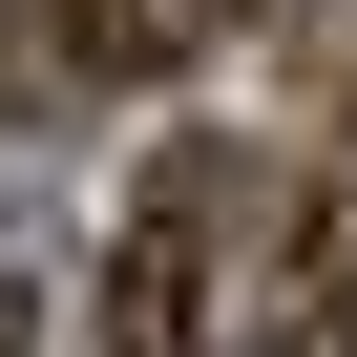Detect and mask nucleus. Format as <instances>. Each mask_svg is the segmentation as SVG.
Instances as JSON below:
<instances>
[{"instance_id":"f257e3e1","label":"nucleus","mask_w":357,"mask_h":357,"mask_svg":"<svg viewBox=\"0 0 357 357\" xmlns=\"http://www.w3.org/2000/svg\"><path fill=\"white\" fill-rule=\"evenodd\" d=\"M252 252V147H147V190L105 231V357H211Z\"/></svg>"},{"instance_id":"f03ea898","label":"nucleus","mask_w":357,"mask_h":357,"mask_svg":"<svg viewBox=\"0 0 357 357\" xmlns=\"http://www.w3.org/2000/svg\"><path fill=\"white\" fill-rule=\"evenodd\" d=\"M22 336H43V315H22V273H0V357H22Z\"/></svg>"},{"instance_id":"7ed1b4c3","label":"nucleus","mask_w":357,"mask_h":357,"mask_svg":"<svg viewBox=\"0 0 357 357\" xmlns=\"http://www.w3.org/2000/svg\"><path fill=\"white\" fill-rule=\"evenodd\" d=\"M336 126H357V43H336Z\"/></svg>"}]
</instances>
